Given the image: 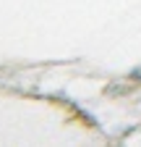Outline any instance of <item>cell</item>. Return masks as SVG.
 <instances>
[]
</instances>
